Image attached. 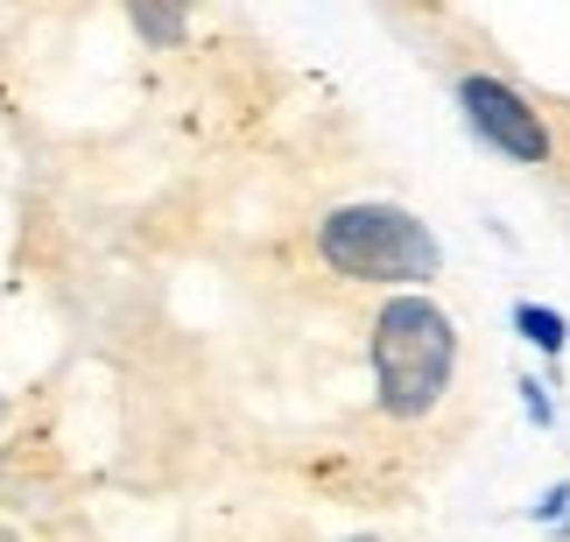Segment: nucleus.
Segmentation results:
<instances>
[{
    "mask_svg": "<svg viewBox=\"0 0 570 542\" xmlns=\"http://www.w3.org/2000/svg\"><path fill=\"white\" fill-rule=\"evenodd\" d=\"M366 366H374V402L387 423H430L458 381V324L430 296H387L366 332Z\"/></svg>",
    "mask_w": 570,
    "mask_h": 542,
    "instance_id": "1",
    "label": "nucleus"
},
{
    "mask_svg": "<svg viewBox=\"0 0 570 542\" xmlns=\"http://www.w3.org/2000/svg\"><path fill=\"white\" fill-rule=\"evenodd\" d=\"M317 262L345 282H374V289H402L409 282H436L444 247L436 233L402 205H338L317 226Z\"/></svg>",
    "mask_w": 570,
    "mask_h": 542,
    "instance_id": "2",
    "label": "nucleus"
},
{
    "mask_svg": "<svg viewBox=\"0 0 570 542\" xmlns=\"http://www.w3.org/2000/svg\"><path fill=\"white\" fill-rule=\"evenodd\" d=\"M451 92H458L465 127L493 148V156L529 162V169H557V127H550V114H542V106L521 92L514 78L487 71V63H458Z\"/></svg>",
    "mask_w": 570,
    "mask_h": 542,
    "instance_id": "3",
    "label": "nucleus"
},
{
    "mask_svg": "<svg viewBox=\"0 0 570 542\" xmlns=\"http://www.w3.org/2000/svg\"><path fill=\"white\" fill-rule=\"evenodd\" d=\"M514 332L529 338L535 353H550V359H557V353H563V338H570V324H563L557 311H542V303H514Z\"/></svg>",
    "mask_w": 570,
    "mask_h": 542,
    "instance_id": "4",
    "label": "nucleus"
},
{
    "mask_svg": "<svg viewBox=\"0 0 570 542\" xmlns=\"http://www.w3.org/2000/svg\"><path fill=\"white\" fill-rule=\"evenodd\" d=\"M135 29L156 36V42H177L184 36V14H156V8H135Z\"/></svg>",
    "mask_w": 570,
    "mask_h": 542,
    "instance_id": "5",
    "label": "nucleus"
},
{
    "mask_svg": "<svg viewBox=\"0 0 570 542\" xmlns=\"http://www.w3.org/2000/svg\"><path fill=\"white\" fill-rule=\"evenodd\" d=\"M0 416H8V395H0Z\"/></svg>",
    "mask_w": 570,
    "mask_h": 542,
    "instance_id": "6",
    "label": "nucleus"
}]
</instances>
